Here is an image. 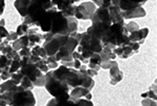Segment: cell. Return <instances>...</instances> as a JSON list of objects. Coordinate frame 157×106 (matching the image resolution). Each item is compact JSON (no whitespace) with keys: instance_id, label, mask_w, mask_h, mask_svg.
Segmentation results:
<instances>
[{"instance_id":"6da1fadb","label":"cell","mask_w":157,"mask_h":106,"mask_svg":"<svg viewBox=\"0 0 157 106\" xmlns=\"http://www.w3.org/2000/svg\"><path fill=\"white\" fill-rule=\"evenodd\" d=\"M101 42L103 46L108 47L111 50L121 45H129L130 40L128 38L127 32L125 31V25L117 23L111 24L102 37Z\"/></svg>"},{"instance_id":"7a4b0ae2","label":"cell","mask_w":157,"mask_h":106,"mask_svg":"<svg viewBox=\"0 0 157 106\" xmlns=\"http://www.w3.org/2000/svg\"><path fill=\"white\" fill-rule=\"evenodd\" d=\"M52 73H54V75L58 79H60L61 81L66 83L68 86H69V88L81 86L83 78H84V75L80 70L63 66V65H59V67L57 69H55Z\"/></svg>"},{"instance_id":"3957f363","label":"cell","mask_w":157,"mask_h":106,"mask_svg":"<svg viewBox=\"0 0 157 106\" xmlns=\"http://www.w3.org/2000/svg\"><path fill=\"white\" fill-rule=\"evenodd\" d=\"M45 89L47 90V92L50 94L54 98H59L63 97L65 95L69 94V86L61 81L60 79H58L57 77L54 75L52 72H49L45 74Z\"/></svg>"},{"instance_id":"277c9868","label":"cell","mask_w":157,"mask_h":106,"mask_svg":"<svg viewBox=\"0 0 157 106\" xmlns=\"http://www.w3.org/2000/svg\"><path fill=\"white\" fill-rule=\"evenodd\" d=\"M42 37L44 39V44H43L42 47L46 52L47 57L55 56L66 44L68 40V36H64V35H52L50 33L42 35Z\"/></svg>"},{"instance_id":"5b68a950","label":"cell","mask_w":157,"mask_h":106,"mask_svg":"<svg viewBox=\"0 0 157 106\" xmlns=\"http://www.w3.org/2000/svg\"><path fill=\"white\" fill-rule=\"evenodd\" d=\"M54 6H55L54 3H52V1H50V0H48V1H41V0H34V1H33V0H30L27 16L32 19L33 25L38 26L40 20L42 19L45 12L52 9Z\"/></svg>"},{"instance_id":"8992f818","label":"cell","mask_w":157,"mask_h":106,"mask_svg":"<svg viewBox=\"0 0 157 106\" xmlns=\"http://www.w3.org/2000/svg\"><path fill=\"white\" fill-rule=\"evenodd\" d=\"M13 106H35L36 105V98L32 90L24 89L20 85L15 89L12 98ZM10 105V106H11Z\"/></svg>"},{"instance_id":"52a82bcc","label":"cell","mask_w":157,"mask_h":106,"mask_svg":"<svg viewBox=\"0 0 157 106\" xmlns=\"http://www.w3.org/2000/svg\"><path fill=\"white\" fill-rule=\"evenodd\" d=\"M78 46L83 49L92 52L93 54H100L103 49V44L100 39L93 37L87 32L81 33V39L78 42Z\"/></svg>"},{"instance_id":"ba28073f","label":"cell","mask_w":157,"mask_h":106,"mask_svg":"<svg viewBox=\"0 0 157 106\" xmlns=\"http://www.w3.org/2000/svg\"><path fill=\"white\" fill-rule=\"evenodd\" d=\"M20 72L24 77L29 78L32 82H35L37 78H39L42 75L40 69L37 67L36 63H34L30 60L29 57H23L21 58V67H20Z\"/></svg>"},{"instance_id":"9c48e42d","label":"cell","mask_w":157,"mask_h":106,"mask_svg":"<svg viewBox=\"0 0 157 106\" xmlns=\"http://www.w3.org/2000/svg\"><path fill=\"white\" fill-rule=\"evenodd\" d=\"M50 34H52V35H64V36L69 37L67 18L65 16H63L62 13L59 12V11H58V13L55 16L52 29H50Z\"/></svg>"},{"instance_id":"30bf717a","label":"cell","mask_w":157,"mask_h":106,"mask_svg":"<svg viewBox=\"0 0 157 106\" xmlns=\"http://www.w3.org/2000/svg\"><path fill=\"white\" fill-rule=\"evenodd\" d=\"M97 9V6L92 1L82 2L80 6H77L75 17L78 20H90Z\"/></svg>"},{"instance_id":"8fae6325","label":"cell","mask_w":157,"mask_h":106,"mask_svg":"<svg viewBox=\"0 0 157 106\" xmlns=\"http://www.w3.org/2000/svg\"><path fill=\"white\" fill-rule=\"evenodd\" d=\"M78 41L75 38L73 37H68V40L66 42V44L61 49L57 54L55 55V59L57 62H60L62 59L69 56H72L73 52H75V49H78Z\"/></svg>"},{"instance_id":"7c38bea8","label":"cell","mask_w":157,"mask_h":106,"mask_svg":"<svg viewBox=\"0 0 157 106\" xmlns=\"http://www.w3.org/2000/svg\"><path fill=\"white\" fill-rule=\"evenodd\" d=\"M57 13H58L57 7L54 6L52 9H50L48 11L45 12V14L43 15L42 19L40 20L38 26L42 29V32L44 33V34L50 33V29H52V22H54L55 16Z\"/></svg>"},{"instance_id":"4fadbf2b","label":"cell","mask_w":157,"mask_h":106,"mask_svg":"<svg viewBox=\"0 0 157 106\" xmlns=\"http://www.w3.org/2000/svg\"><path fill=\"white\" fill-rule=\"evenodd\" d=\"M93 23H104L107 24L108 26H110L112 24V21H111V18L109 16V12L108 9L106 7H98L97 11L94 12L92 18L90 19Z\"/></svg>"},{"instance_id":"5bb4252c","label":"cell","mask_w":157,"mask_h":106,"mask_svg":"<svg viewBox=\"0 0 157 106\" xmlns=\"http://www.w3.org/2000/svg\"><path fill=\"white\" fill-rule=\"evenodd\" d=\"M113 6H116L121 12H127L134 10L136 7L143 6V4L146 3V1H132V0H111Z\"/></svg>"},{"instance_id":"9a60e30c","label":"cell","mask_w":157,"mask_h":106,"mask_svg":"<svg viewBox=\"0 0 157 106\" xmlns=\"http://www.w3.org/2000/svg\"><path fill=\"white\" fill-rule=\"evenodd\" d=\"M46 106H75V104L73 99L70 98L69 94H68L63 96V97L54 98L47 102Z\"/></svg>"},{"instance_id":"2e32d148","label":"cell","mask_w":157,"mask_h":106,"mask_svg":"<svg viewBox=\"0 0 157 106\" xmlns=\"http://www.w3.org/2000/svg\"><path fill=\"white\" fill-rule=\"evenodd\" d=\"M148 34H149V29L148 27H144V29H139L138 31L129 34L128 38L130 40V42H137L139 45H141L145 42V39L148 36Z\"/></svg>"},{"instance_id":"e0dca14e","label":"cell","mask_w":157,"mask_h":106,"mask_svg":"<svg viewBox=\"0 0 157 106\" xmlns=\"http://www.w3.org/2000/svg\"><path fill=\"white\" fill-rule=\"evenodd\" d=\"M108 25L107 24H104V23H93L91 26H89L87 29V32L88 34L92 35L93 37L98 38V39H102V37L104 36L105 32L107 31L108 29Z\"/></svg>"},{"instance_id":"ac0fdd59","label":"cell","mask_w":157,"mask_h":106,"mask_svg":"<svg viewBox=\"0 0 157 106\" xmlns=\"http://www.w3.org/2000/svg\"><path fill=\"white\" fill-rule=\"evenodd\" d=\"M70 98L72 99H86V100H92V95H91L90 90L86 89L82 86L75 87L69 94Z\"/></svg>"},{"instance_id":"d6986e66","label":"cell","mask_w":157,"mask_h":106,"mask_svg":"<svg viewBox=\"0 0 157 106\" xmlns=\"http://www.w3.org/2000/svg\"><path fill=\"white\" fill-rule=\"evenodd\" d=\"M108 12H109V16L111 18V21H112V24L117 23V24H121V25H125V20L123 19L121 17V11L118 9L116 6H111L110 7H108Z\"/></svg>"},{"instance_id":"ffe728a7","label":"cell","mask_w":157,"mask_h":106,"mask_svg":"<svg viewBox=\"0 0 157 106\" xmlns=\"http://www.w3.org/2000/svg\"><path fill=\"white\" fill-rule=\"evenodd\" d=\"M121 15L123 17V19L126 20V19H132V18H141V17H145L147 14L145 9L143 6H139L134 10H131V11L121 12Z\"/></svg>"},{"instance_id":"44dd1931","label":"cell","mask_w":157,"mask_h":106,"mask_svg":"<svg viewBox=\"0 0 157 106\" xmlns=\"http://www.w3.org/2000/svg\"><path fill=\"white\" fill-rule=\"evenodd\" d=\"M112 52L114 53L116 57H120V58H121V59H127V58L134 55V52L132 50V49L129 46V45H121V46H117V47H115Z\"/></svg>"},{"instance_id":"7402d4cb","label":"cell","mask_w":157,"mask_h":106,"mask_svg":"<svg viewBox=\"0 0 157 106\" xmlns=\"http://www.w3.org/2000/svg\"><path fill=\"white\" fill-rule=\"evenodd\" d=\"M109 75H110V84L111 85H115L118 82L121 81L124 77L123 72H121L118 69V65H114V66L110 67L109 69Z\"/></svg>"},{"instance_id":"603a6c76","label":"cell","mask_w":157,"mask_h":106,"mask_svg":"<svg viewBox=\"0 0 157 106\" xmlns=\"http://www.w3.org/2000/svg\"><path fill=\"white\" fill-rule=\"evenodd\" d=\"M29 4H30V0H17V1L14 2V6L16 7V10L23 18L27 16Z\"/></svg>"},{"instance_id":"cb8c5ba5","label":"cell","mask_w":157,"mask_h":106,"mask_svg":"<svg viewBox=\"0 0 157 106\" xmlns=\"http://www.w3.org/2000/svg\"><path fill=\"white\" fill-rule=\"evenodd\" d=\"M26 36L29 38V49L30 47L36 46V45H38L39 43H41V41L43 39L42 35L39 34V33H37L34 29H29L26 34Z\"/></svg>"},{"instance_id":"d4e9b609","label":"cell","mask_w":157,"mask_h":106,"mask_svg":"<svg viewBox=\"0 0 157 106\" xmlns=\"http://www.w3.org/2000/svg\"><path fill=\"white\" fill-rule=\"evenodd\" d=\"M98 55H100L102 62L109 61V60H112V61H114L115 58H116L114 53H113L110 49H108V47H106V46H103L102 52H101Z\"/></svg>"},{"instance_id":"484cf974","label":"cell","mask_w":157,"mask_h":106,"mask_svg":"<svg viewBox=\"0 0 157 106\" xmlns=\"http://www.w3.org/2000/svg\"><path fill=\"white\" fill-rule=\"evenodd\" d=\"M52 3H54L55 6L58 7L57 10H59V12H61L64 9H66L67 6H73L75 1V0H52Z\"/></svg>"},{"instance_id":"4316f807","label":"cell","mask_w":157,"mask_h":106,"mask_svg":"<svg viewBox=\"0 0 157 106\" xmlns=\"http://www.w3.org/2000/svg\"><path fill=\"white\" fill-rule=\"evenodd\" d=\"M1 54H2V55H6V56L7 58H9V59H11V60H14L16 57L20 56L19 53H18V52H16V50L13 49L12 45H10V44H9V45H6V46L1 50Z\"/></svg>"},{"instance_id":"83f0119b","label":"cell","mask_w":157,"mask_h":106,"mask_svg":"<svg viewBox=\"0 0 157 106\" xmlns=\"http://www.w3.org/2000/svg\"><path fill=\"white\" fill-rule=\"evenodd\" d=\"M68 21V33L69 36L73 33L78 32V19L75 17H67Z\"/></svg>"},{"instance_id":"f1b7e54d","label":"cell","mask_w":157,"mask_h":106,"mask_svg":"<svg viewBox=\"0 0 157 106\" xmlns=\"http://www.w3.org/2000/svg\"><path fill=\"white\" fill-rule=\"evenodd\" d=\"M13 60L9 59L6 55L0 54V69L1 70H9L11 67Z\"/></svg>"},{"instance_id":"f546056e","label":"cell","mask_w":157,"mask_h":106,"mask_svg":"<svg viewBox=\"0 0 157 106\" xmlns=\"http://www.w3.org/2000/svg\"><path fill=\"white\" fill-rule=\"evenodd\" d=\"M32 55L33 56H37V57H40L42 59H46L47 58V54L45 52V49H43L42 46L40 45H36L32 49Z\"/></svg>"},{"instance_id":"4dcf8cb0","label":"cell","mask_w":157,"mask_h":106,"mask_svg":"<svg viewBox=\"0 0 157 106\" xmlns=\"http://www.w3.org/2000/svg\"><path fill=\"white\" fill-rule=\"evenodd\" d=\"M81 86L86 88V89H88V90H91L93 87H94V81H93V78H91L87 75H84V78H83V81H82Z\"/></svg>"},{"instance_id":"1f68e13d","label":"cell","mask_w":157,"mask_h":106,"mask_svg":"<svg viewBox=\"0 0 157 106\" xmlns=\"http://www.w3.org/2000/svg\"><path fill=\"white\" fill-rule=\"evenodd\" d=\"M15 86H16V84H15V83L13 82L11 79L6 80V81H4L3 83H1V84H0V94H4V92H9V90L13 89Z\"/></svg>"},{"instance_id":"d6a6232c","label":"cell","mask_w":157,"mask_h":106,"mask_svg":"<svg viewBox=\"0 0 157 106\" xmlns=\"http://www.w3.org/2000/svg\"><path fill=\"white\" fill-rule=\"evenodd\" d=\"M20 67H21V57L18 56L12 61L11 67H10V69H9V73H11V74L17 73L18 70H20Z\"/></svg>"},{"instance_id":"836d02e7","label":"cell","mask_w":157,"mask_h":106,"mask_svg":"<svg viewBox=\"0 0 157 106\" xmlns=\"http://www.w3.org/2000/svg\"><path fill=\"white\" fill-rule=\"evenodd\" d=\"M75 9H77L75 6H67L66 9L63 10V11H61V13H62L63 16H65L66 18L67 17H75Z\"/></svg>"},{"instance_id":"e575fe53","label":"cell","mask_w":157,"mask_h":106,"mask_svg":"<svg viewBox=\"0 0 157 106\" xmlns=\"http://www.w3.org/2000/svg\"><path fill=\"white\" fill-rule=\"evenodd\" d=\"M23 77H24V76L22 75V73L20 72V70H18L17 73H14V74L11 75V80L16 85H20V83H21L22 79H23Z\"/></svg>"},{"instance_id":"d590c367","label":"cell","mask_w":157,"mask_h":106,"mask_svg":"<svg viewBox=\"0 0 157 106\" xmlns=\"http://www.w3.org/2000/svg\"><path fill=\"white\" fill-rule=\"evenodd\" d=\"M139 29V26L137 23H135V22H129V23L125 24V31L127 32V34H131V33L133 32H136Z\"/></svg>"},{"instance_id":"8d00e7d4","label":"cell","mask_w":157,"mask_h":106,"mask_svg":"<svg viewBox=\"0 0 157 106\" xmlns=\"http://www.w3.org/2000/svg\"><path fill=\"white\" fill-rule=\"evenodd\" d=\"M29 26H27V25L24 23H21L18 27H17L16 34L18 35V37L25 36V35L27 34V32H29Z\"/></svg>"},{"instance_id":"74e56055","label":"cell","mask_w":157,"mask_h":106,"mask_svg":"<svg viewBox=\"0 0 157 106\" xmlns=\"http://www.w3.org/2000/svg\"><path fill=\"white\" fill-rule=\"evenodd\" d=\"M46 63H47V66H48V69H57L58 67H59V62H57L56 61V59H55V56H52V57H47L46 59Z\"/></svg>"},{"instance_id":"f35d334b","label":"cell","mask_w":157,"mask_h":106,"mask_svg":"<svg viewBox=\"0 0 157 106\" xmlns=\"http://www.w3.org/2000/svg\"><path fill=\"white\" fill-rule=\"evenodd\" d=\"M20 86H21L22 88H24V89L32 90L33 88H34V84H33V82L30 81L29 78L23 77V79H22L21 83H20Z\"/></svg>"},{"instance_id":"ab89813d","label":"cell","mask_w":157,"mask_h":106,"mask_svg":"<svg viewBox=\"0 0 157 106\" xmlns=\"http://www.w3.org/2000/svg\"><path fill=\"white\" fill-rule=\"evenodd\" d=\"M155 88V84L153 85V89H149L148 92H145V94L141 95V98H149V99H152V100H155L156 101V89H154Z\"/></svg>"},{"instance_id":"60d3db41","label":"cell","mask_w":157,"mask_h":106,"mask_svg":"<svg viewBox=\"0 0 157 106\" xmlns=\"http://www.w3.org/2000/svg\"><path fill=\"white\" fill-rule=\"evenodd\" d=\"M75 106H94L92 101L86 100V99H73Z\"/></svg>"},{"instance_id":"b9f144b4","label":"cell","mask_w":157,"mask_h":106,"mask_svg":"<svg viewBox=\"0 0 157 106\" xmlns=\"http://www.w3.org/2000/svg\"><path fill=\"white\" fill-rule=\"evenodd\" d=\"M33 84H34V86H37V87L44 86L45 85V75L42 74L39 78H37L36 81L33 82Z\"/></svg>"},{"instance_id":"7bdbcfd3","label":"cell","mask_w":157,"mask_h":106,"mask_svg":"<svg viewBox=\"0 0 157 106\" xmlns=\"http://www.w3.org/2000/svg\"><path fill=\"white\" fill-rule=\"evenodd\" d=\"M114 65H118L117 63L115 62V60H114V61H112V60H109V61H105V62L101 63L100 67H102V69H109L110 67L114 66Z\"/></svg>"},{"instance_id":"ee69618b","label":"cell","mask_w":157,"mask_h":106,"mask_svg":"<svg viewBox=\"0 0 157 106\" xmlns=\"http://www.w3.org/2000/svg\"><path fill=\"white\" fill-rule=\"evenodd\" d=\"M89 64H95V65H101V63H102V60H101V57L98 54H94L92 57L89 59Z\"/></svg>"},{"instance_id":"f6af8a7d","label":"cell","mask_w":157,"mask_h":106,"mask_svg":"<svg viewBox=\"0 0 157 106\" xmlns=\"http://www.w3.org/2000/svg\"><path fill=\"white\" fill-rule=\"evenodd\" d=\"M20 44H21V47L22 49H26V47H29V38L25 35V36H22V37H19L18 38Z\"/></svg>"},{"instance_id":"bcb514c9","label":"cell","mask_w":157,"mask_h":106,"mask_svg":"<svg viewBox=\"0 0 157 106\" xmlns=\"http://www.w3.org/2000/svg\"><path fill=\"white\" fill-rule=\"evenodd\" d=\"M19 55H20V57H21V58H23V57H30V56H32V49H29V47H26V49H22L19 52Z\"/></svg>"},{"instance_id":"7dc6e473","label":"cell","mask_w":157,"mask_h":106,"mask_svg":"<svg viewBox=\"0 0 157 106\" xmlns=\"http://www.w3.org/2000/svg\"><path fill=\"white\" fill-rule=\"evenodd\" d=\"M141 105L143 106H156V101L149 99V98H145L141 101Z\"/></svg>"},{"instance_id":"c3c4849f","label":"cell","mask_w":157,"mask_h":106,"mask_svg":"<svg viewBox=\"0 0 157 106\" xmlns=\"http://www.w3.org/2000/svg\"><path fill=\"white\" fill-rule=\"evenodd\" d=\"M9 31L4 26H0V40L6 39V37L9 36Z\"/></svg>"},{"instance_id":"681fc988","label":"cell","mask_w":157,"mask_h":106,"mask_svg":"<svg viewBox=\"0 0 157 106\" xmlns=\"http://www.w3.org/2000/svg\"><path fill=\"white\" fill-rule=\"evenodd\" d=\"M18 35H17L16 34V32H11V33H10V34H9V36H7L6 37V41H13V42H14V41H16V40L17 39H18Z\"/></svg>"},{"instance_id":"f907efd6","label":"cell","mask_w":157,"mask_h":106,"mask_svg":"<svg viewBox=\"0 0 157 106\" xmlns=\"http://www.w3.org/2000/svg\"><path fill=\"white\" fill-rule=\"evenodd\" d=\"M11 73H9V70H2V73L0 74V77H1V80L3 81H6V80L11 79Z\"/></svg>"},{"instance_id":"816d5d0a","label":"cell","mask_w":157,"mask_h":106,"mask_svg":"<svg viewBox=\"0 0 157 106\" xmlns=\"http://www.w3.org/2000/svg\"><path fill=\"white\" fill-rule=\"evenodd\" d=\"M129 46L132 49V50L134 52V54H137L138 50H139V47H140V45H139L137 42H130V43H129Z\"/></svg>"},{"instance_id":"f5cc1de1","label":"cell","mask_w":157,"mask_h":106,"mask_svg":"<svg viewBox=\"0 0 157 106\" xmlns=\"http://www.w3.org/2000/svg\"><path fill=\"white\" fill-rule=\"evenodd\" d=\"M86 75L89 76V77H91V78H93V77H95V76L98 75V72H95V70H93V69H87Z\"/></svg>"},{"instance_id":"db71d44e","label":"cell","mask_w":157,"mask_h":106,"mask_svg":"<svg viewBox=\"0 0 157 106\" xmlns=\"http://www.w3.org/2000/svg\"><path fill=\"white\" fill-rule=\"evenodd\" d=\"M81 66H82V63H81V61H78V60H73V69L78 70Z\"/></svg>"},{"instance_id":"11a10c76","label":"cell","mask_w":157,"mask_h":106,"mask_svg":"<svg viewBox=\"0 0 157 106\" xmlns=\"http://www.w3.org/2000/svg\"><path fill=\"white\" fill-rule=\"evenodd\" d=\"M4 6H6V2L4 0H0V16L2 15V13L4 11Z\"/></svg>"},{"instance_id":"9f6ffc18","label":"cell","mask_w":157,"mask_h":106,"mask_svg":"<svg viewBox=\"0 0 157 106\" xmlns=\"http://www.w3.org/2000/svg\"><path fill=\"white\" fill-rule=\"evenodd\" d=\"M0 106H9V105L6 104V101H4L3 99H2L1 101H0Z\"/></svg>"},{"instance_id":"6f0895ef","label":"cell","mask_w":157,"mask_h":106,"mask_svg":"<svg viewBox=\"0 0 157 106\" xmlns=\"http://www.w3.org/2000/svg\"><path fill=\"white\" fill-rule=\"evenodd\" d=\"M4 24H6V21H4V20L2 19L1 21H0V26H4Z\"/></svg>"},{"instance_id":"680465c9","label":"cell","mask_w":157,"mask_h":106,"mask_svg":"<svg viewBox=\"0 0 157 106\" xmlns=\"http://www.w3.org/2000/svg\"><path fill=\"white\" fill-rule=\"evenodd\" d=\"M1 100H2V95L0 94V101H1Z\"/></svg>"},{"instance_id":"91938a15","label":"cell","mask_w":157,"mask_h":106,"mask_svg":"<svg viewBox=\"0 0 157 106\" xmlns=\"http://www.w3.org/2000/svg\"><path fill=\"white\" fill-rule=\"evenodd\" d=\"M1 73H2V70H1V69H0V74H1Z\"/></svg>"},{"instance_id":"94428289","label":"cell","mask_w":157,"mask_h":106,"mask_svg":"<svg viewBox=\"0 0 157 106\" xmlns=\"http://www.w3.org/2000/svg\"><path fill=\"white\" fill-rule=\"evenodd\" d=\"M0 81H2V80H1V77H0Z\"/></svg>"},{"instance_id":"6125c7cd","label":"cell","mask_w":157,"mask_h":106,"mask_svg":"<svg viewBox=\"0 0 157 106\" xmlns=\"http://www.w3.org/2000/svg\"><path fill=\"white\" fill-rule=\"evenodd\" d=\"M1 42H2V40H0V43H1Z\"/></svg>"},{"instance_id":"be15d7a7","label":"cell","mask_w":157,"mask_h":106,"mask_svg":"<svg viewBox=\"0 0 157 106\" xmlns=\"http://www.w3.org/2000/svg\"><path fill=\"white\" fill-rule=\"evenodd\" d=\"M11 106H13V105H11Z\"/></svg>"}]
</instances>
